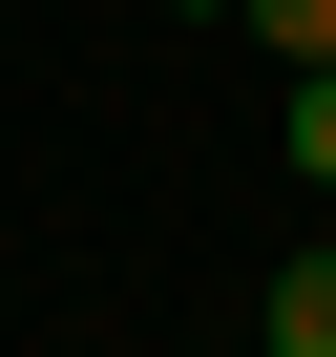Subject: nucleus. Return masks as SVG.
Wrapping results in <instances>:
<instances>
[{
    "mask_svg": "<svg viewBox=\"0 0 336 357\" xmlns=\"http://www.w3.org/2000/svg\"><path fill=\"white\" fill-rule=\"evenodd\" d=\"M294 168L336 190V63H294Z\"/></svg>",
    "mask_w": 336,
    "mask_h": 357,
    "instance_id": "3",
    "label": "nucleus"
},
{
    "mask_svg": "<svg viewBox=\"0 0 336 357\" xmlns=\"http://www.w3.org/2000/svg\"><path fill=\"white\" fill-rule=\"evenodd\" d=\"M168 22H231V0H168Z\"/></svg>",
    "mask_w": 336,
    "mask_h": 357,
    "instance_id": "4",
    "label": "nucleus"
},
{
    "mask_svg": "<svg viewBox=\"0 0 336 357\" xmlns=\"http://www.w3.org/2000/svg\"><path fill=\"white\" fill-rule=\"evenodd\" d=\"M273 357H336V252H294V273H273Z\"/></svg>",
    "mask_w": 336,
    "mask_h": 357,
    "instance_id": "1",
    "label": "nucleus"
},
{
    "mask_svg": "<svg viewBox=\"0 0 336 357\" xmlns=\"http://www.w3.org/2000/svg\"><path fill=\"white\" fill-rule=\"evenodd\" d=\"M231 22H252L273 63H336V0H231Z\"/></svg>",
    "mask_w": 336,
    "mask_h": 357,
    "instance_id": "2",
    "label": "nucleus"
}]
</instances>
